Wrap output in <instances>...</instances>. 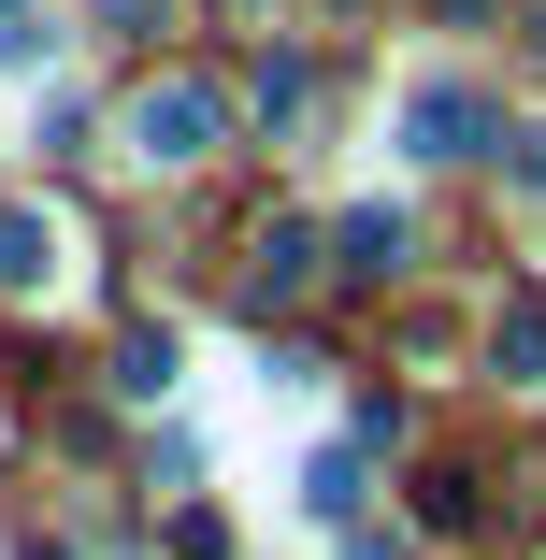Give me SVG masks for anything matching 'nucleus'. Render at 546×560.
<instances>
[{"label":"nucleus","instance_id":"1","mask_svg":"<svg viewBox=\"0 0 546 560\" xmlns=\"http://www.w3.org/2000/svg\"><path fill=\"white\" fill-rule=\"evenodd\" d=\"M130 144H144L159 173H187V159H216V144H231V101H216V86H159L144 116H130Z\"/></svg>","mask_w":546,"mask_h":560},{"label":"nucleus","instance_id":"2","mask_svg":"<svg viewBox=\"0 0 546 560\" xmlns=\"http://www.w3.org/2000/svg\"><path fill=\"white\" fill-rule=\"evenodd\" d=\"M489 144V101L475 86H417L403 101V159H475Z\"/></svg>","mask_w":546,"mask_h":560},{"label":"nucleus","instance_id":"3","mask_svg":"<svg viewBox=\"0 0 546 560\" xmlns=\"http://www.w3.org/2000/svg\"><path fill=\"white\" fill-rule=\"evenodd\" d=\"M0 288H58V215H0Z\"/></svg>","mask_w":546,"mask_h":560},{"label":"nucleus","instance_id":"4","mask_svg":"<svg viewBox=\"0 0 546 560\" xmlns=\"http://www.w3.org/2000/svg\"><path fill=\"white\" fill-rule=\"evenodd\" d=\"M302 273H316V231H302V215H274V231H259V288H274V302H288V288H302Z\"/></svg>","mask_w":546,"mask_h":560},{"label":"nucleus","instance_id":"5","mask_svg":"<svg viewBox=\"0 0 546 560\" xmlns=\"http://www.w3.org/2000/svg\"><path fill=\"white\" fill-rule=\"evenodd\" d=\"M489 360H503L518 388H546V316H503V346H489Z\"/></svg>","mask_w":546,"mask_h":560}]
</instances>
